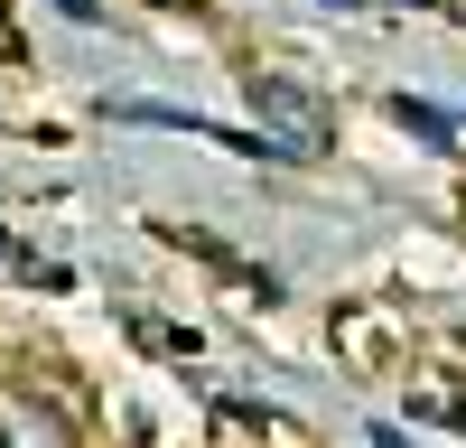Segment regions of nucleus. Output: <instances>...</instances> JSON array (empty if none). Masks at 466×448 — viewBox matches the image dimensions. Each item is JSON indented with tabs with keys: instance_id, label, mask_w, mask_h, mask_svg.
<instances>
[{
	"instance_id": "3",
	"label": "nucleus",
	"mask_w": 466,
	"mask_h": 448,
	"mask_svg": "<svg viewBox=\"0 0 466 448\" xmlns=\"http://www.w3.org/2000/svg\"><path fill=\"white\" fill-rule=\"evenodd\" d=\"M392 112H401V122H410L420 140H430V149H448V140H457V122H448V112H439V103H410V94H401Z\"/></svg>"
},
{
	"instance_id": "2",
	"label": "nucleus",
	"mask_w": 466,
	"mask_h": 448,
	"mask_svg": "<svg viewBox=\"0 0 466 448\" xmlns=\"http://www.w3.org/2000/svg\"><path fill=\"white\" fill-rule=\"evenodd\" d=\"M0 448H75L66 402H47L37 383H0Z\"/></svg>"
},
{
	"instance_id": "4",
	"label": "nucleus",
	"mask_w": 466,
	"mask_h": 448,
	"mask_svg": "<svg viewBox=\"0 0 466 448\" xmlns=\"http://www.w3.org/2000/svg\"><path fill=\"white\" fill-rule=\"evenodd\" d=\"M327 10H355V0H327Z\"/></svg>"
},
{
	"instance_id": "1",
	"label": "nucleus",
	"mask_w": 466,
	"mask_h": 448,
	"mask_svg": "<svg viewBox=\"0 0 466 448\" xmlns=\"http://www.w3.org/2000/svg\"><path fill=\"white\" fill-rule=\"evenodd\" d=\"M243 103H252V122H261V140L280 149V159H327V149H336V103L308 85V75L252 66L243 75Z\"/></svg>"
}]
</instances>
